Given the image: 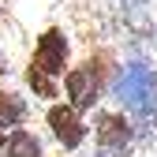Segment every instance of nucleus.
<instances>
[{
  "label": "nucleus",
  "mask_w": 157,
  "mask_h": 157,
  "mask_svg": "<svg viewBox=\"0 0 157 157\" xmlns=\"http://www.w3.org/2000/svg\"><path fill=\"white\" fill-rule=\"evenodd\" d=\"M94 139H97V153L105 157H124L135 142V127L124 112H97L94 120Z\"/></svg>",
  "instance_id": "nucleus-3"
},
{
  "label": "nucleus",
  "mask_w": 157,
  "mask_h": 157,
  "mask_svg": "<svg viewBox=\"0 0 157 157\" xmlns=\"http://www.w3.org/2000/svg\"><path fill=\"white\" fill-rule=\"evenodd\" d=\"M26 86L34 90V97H41V101H52L56 94H60V86H56V78L49 75V71H41V67H26Z\"/></svg>",
  "instance_id": "nucleus-8"
},
{
  "label": "nucleus",
  "mask_w": 157,
  "mask_h": 157,
  "mask_svg": "<svg viewBox=\"0 0 157 157\" xmlns=\"http://www.w3.org/2000/svg\"><path fill=\"white\" fill-rule=\"evenodd\" d=\"M45 124H49V131H52V139L60 142L64 150H78L86 142V124H82V112H75L71 105H49V112H45Z\"/></svg>",
  "instance_id": "nucleus-5"
},
{
  "label": "nucleus",
  "mask_w": 157,
  "mask_h": 157,
  "mask_svg": "<svg viewBox=\"0 0 157 157\" xmlns=\"http://www.w3.org/2000/svg\"><path fill=\"white\" fill-rule=\"evenodd\" d=\"M4 157H41V142H37V135L26 131V127L11 131L8 142H4Z\"/></svg>",
  "instance_id": "nucleus-7"
},
{
  "label": "nucleus",
  "mask_w": 157,
  "mask_h": 157,
  "mask_svg": "<svg viewBox=\"0 0 157 157\" xmlns=\"http://www.w3.org/2000/svg\"><path fill=\"white\" fill-rule=\"evenodd\" d=\"M112 97L131 116H153L157 112V71L139 60L124 64L112 78Z\"/></svg>",
  "instance_id": "nucleus-1"
},
{
  "label": "nucleus",
  "mask_w": 157,
  "mask_h": 157,
  "mask_svg": "<svg viewBox=\"0 0 157 157\" xmlns=\"http://www.w3.org/2000/svg\"><path fill=\"white\" fill-rule=\"evenodd\" d=\"M139 4H146V0H139Z\"/></svg>",
  "instance_id": "nucleus-10"
},
{
  "label": "nucleus",
  "mask_w": 157,
  "mask_h": 157,
  "mask_svg": "<svg viewBox=\"0 0 157 157\" xmlns=\"http://www.w3.org/2000/svg\"><path fill=\"white\" fill-rule=\"evenodd\" d=\"M23 120H26V101L11 90H0V131L11 135L23 127Z\"/></svg>",
  "instance_id": "nucleus-6"
},
{
  "label": "nucleus",
  "mask_w": 157,
  "mask_h": 157,
  "mask_svg": "<svg viewBox=\"0 0 157 157\" xmlns=\"http://www.w3.org/2000/svg\"><path fill=\"white\" fill-rule=\"evenodd\" d=\"M64 94H67V105L75 112H90L101 101V64L82 60L78 67H71L64 75Z\"/></svg>",
  "instance_id": "nucleus-2"
},
{
  "label": "nucleus",
  "mask_w": 157,
  "mask_h": 157,
  "mask_svg": "<svg viewBox=\"0 0 157 157\" xmlns=\"http://www.w3.org/2000/svg\"><path fill=\"white\" fill-rule=\"evenodd\" d=\"M67 52H71V45H67L64 30L49 26L41 37H37L30 64H34V67H41V71H49L52 78H60V75H67V71H71V67H67Z\"/></svg>",
  "instance_id": "nucleus-4"
},
{
  "label": "nucleus",
  "mask_w": 157,
  "mask_h": 157,
  "mask_svg": "<svg viewBox=\"0 0 157 157\" xmlns=\"http://www.w3.org/2000/svg\"><path fill=\"white\" fill-rule=\"evenodd\" d=\"M4 142H8V139H4V131H0V150H4Z\"/></svg>",
  "instance_id": "nucleus-9"
}]
</instances>
